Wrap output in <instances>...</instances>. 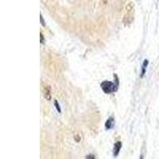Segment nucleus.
I'll return each mask as SVG.
<instances>
[{
  "mask_svg": "<svg viewBox=\"0 0 159 159\" xmlns=\"http://www.w3.org/2000/svg\"><path fill=\"white\" fill-rule=\"evenodd\" d=\"M54 103H55V107H56L57 110L58 111V112H61V108H60V106H59V103H58V102L57 101V100H55Z\"/></svg>",
  "mask_w": 159,
  "mask_h": 159,
  "instance_id": "obj_5",
  "label": "nucleus"
},
{
  "mask_svg": "<svg viewBox=\"0 0 159 159\" xmlns=\"http://www.w3.org/2000/svg\"><path fill=\"white\" fill-rule=\"evenodd\" d=\"M147 65H148V61H147V60H145L144 63H143V70H142V75H141L142 77H143V76H144L145 72H146V69H147Z\"/></svg>",
  "mask_w": 159,
  "mask_h": 159,
  "instance_id": "obj_4",
  "label": "nucleus"
},
{
  "mask_svg": "<svg viewBox=\"0 0 159 159\" xmlns=\"http://www.w3.org/2000/svg\"><path fill=\"white\" fill-rule=\"evenodd\" d=\"M114 126H115L114 119H113L112 117L109 118V119L107 120V122H106V124H105V127H106V129H107V130H111V129H112L113 127H114Z\"/></svg>",
  "mask_w": 159,
  "mask_h": 159,
  "instance_id": "obj_3",
  "label": "nucleus"
},
{
  "mask_svg": "<svg viewBox=\"0 0 159 159\" xmlns=\"http://www.w3.org/2000/svg\"><path fill=\"white\" fill-rule=\"evenodd\" d=\"M122 147V143L121 142H117V143H115L114 145V150H113V154H114L115 157L118 156L119 151H120V149Z\"/></svg>",
  "mask_w": 159,
  "mask_h": 159,
  "instance_id": "obj_2",
  "label": "nucleus"
},
{
  "mask_svg": "<svg viewBox=\"0 0 159 159\" xmlns=\"http://www.w3.org/2000/svg\"><path fill=\"white\" fill-rule=\"evenodd\" d=\"M116 88H117V84H116L113 82L103 81L101 84V89L107 94H110V93L114 92L115 91H116Z\"/></svg>",
  "mask_w": 159,
  "mask_h": 159,
  "instance_id": "obj_1",
  "label": "nucleus"
}]
</instances>
